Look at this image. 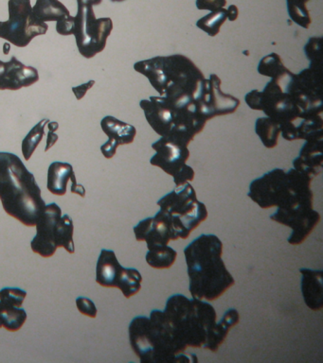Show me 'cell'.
Masks as SVG:
<instances>
[{"label":"cell","mask_w":323,"mask_h":363,"mask_svg":"<svg viewBox=\"0 0 323 363\" xmlns=\"http://www.w3.org/2000/svg\"><path fill=\"white\" fill-rule=\"evenodd\" d=\"M193 298L214 301L236 284L223 262V243L215 235H201L184 249Z\"/></svg>","instance_id":"6da1fadb"},{"label":"cell","mask_w":323,"mask_h":363,"mask_svg":"<svg viewBox=\"0 0 323 363\" xmlns=\"http://www.w3.org/2000/svg\"><path fill=\"white\" fill-rule=\"evenodd\" d=\"M0 199L8 215L29 227L35 226L46 207L34 174L11 152H0Z\"/></svg>","instance_id":"7a4b0ae2"},{"label":"cell","mask_w":323,"mask_h":363,"mask_svg":"<svg viewBox=\"0 0 323 363\" xmlns=\"http://www.w3.org/2000/svg\"><path fill=\"white\" fill-rule=\"evenodd\" d=\"M134 69L147 78L160 96L176 101H192L205 79L193 61L181 54L140 61Z\"/></svg>","instance_id":"3957f363"},{"label":"cell","mask_w":323,"mask_h":363,"mask_svg":"<svg viewBox=\"0 0 323 363\" xmlns=\"http://www.w3.org/2000/svg\"><path fill=\"white\" fill-rule=\"evenodd\" d=\"M152 129L160 137L189 145L203 131L207 121L201 116L195 101H176L152 96L140 102Z\"/></svg>","instance_id":"277c9868"},{"label":"cell","mask_w":323,"mask_h":363,"mask_svg":"<svg viewBox=\"0 0 323 363\" xmlns=\"http://www.w3.org/2000/svg\"><path fill=\"white\" fill-rule=\"evenodd\" d=\"M311 181L310 177L295 168L288 173L275 168L251 182L248 197L263 209L277 207L278 209L289 210L313 206Z\"/></svg>","instance_id":"5b68a950"},{"label":"cell","mask_w":323,"mask_h":363,"mask_svg":"<svg viewBox=\"0 0 323 363\" xmlns=\"http://www.w3.org/2000/svg\"><path fill=\"white\" fill-rule=\"evenodd\" d=\"M129 340L140 362H181V357L185 356L164 312L160 310H153L149 318H134L129 326Z\"/></svg>","instance_id":"8992f818"},{"label":"cell","mask_w":323,"mask_h":363,"mask_svg":"<svg viewBox=\"0 0 323 363\" xmlns=\"http://www.w3.org/2000/svg\"><path fill=\"white\" fill-rule=\"evenodd\" d=\"M164 312L173 336L184 351L188 347H203L217 325L214 307L200 299L190 300L182 295L171 296Z\"/></svg>","instance_id":"52a82bcc"},{"label":"cell","mask_w":323,"mask_h":363,"mask_svg":"<svg viewBox=\"0 0 323 363\" xmlns=\"http://www.w3.org/2000/svg\"><path fill=\"white\" fill-rule=\"evenodd\" d=\"M159 212L166 217L178 238L186 240L208 218L205 204L198 201L197 192L189 182L176 187L172 192L157 201Z\"/></svg>","instance_id":"ba28073f"},{"label":"cell","mask_w":323,"mask_h":363,"mask_svg":"<svg viewBox=\"0 0 323 363\" xmlns=\"http://www.w3.org/2000/svg\"><path fill=\"white\" fill-rule=\"evenodd\" d=\"M8 8L9 20L1 22L0 38L18 48H25L32 39L48 32V25L34 16L30 0H9Z\"/></svg>","instance_id":"9c48e42d"},{"label":"cell","mask_w":323,"mask_h":363,"mask_svg":"<svg viewBox=\"0 0 323 363\" xmlns=\"http://www.w3.org/2000/svg\"><path fill=\"white\" fill-rule=\"evenodd\" d=\"M93 6L78 7L74 18L73 35L82 56L90 59L106 49V41L111 35V18H96Z\"/></svg>","instance_id":"30bf717a"},{"label":"cell","mask_w":323,"mask_h":363,"mask_svg":"<svg viewBox=\"0 0 323 363\" xmlns=\"http://www.w3.org/2000/svg\"><path fill=\"white\" fill-rule=\"evenodd\" d=\"M96 282L102 287L120 289L128 299L142 289V276L137 269L123 268L114 251L103 249L97 262Z\"/></svg>","instance_id":"8fae6325"},{"label":"cell","mask_w":323,"mask_h":363,"mask_svg":"<svg viewBox=\"0 0 323 363\" xmlns=\"http://www.w3.org/2000/svg\"><path fill=\"white\" fill-rule=\"evenodd\" d=\"M286 92L299 108L305 118L320 116L322 112V72L320 69H305L292 73Z\"/></svg>","instance_id":"7c38bea8"},{"label":"cell","mask_w":323,"mask_h":363,"mask_svg":"<svg viewBox=\"0 0 323 363\" xmlns=\"http://www.w3.org/2000/svg\"><path fill=\"white\" fill-rule=\"evenodd\" d=\"M152 148L156 154L151 158L150 164L173 176L176 187L193 181L195 171L186 164L190 157L188 146L162 137L152 144Z\"/></svg>","instance_id":"4fadbf2b"},{"label":"cell","mask_w":323,"mask_h":363,"mask_svg":"<svg viewBox=\"0 0 323 363\" xmlns=\"http://www.w3.org/2000/svg\"><path fill=\"white\" fill-rule=\"evenodd\" d=\"M193 101L207 121L215 116L231 115L236 112L241 104L236 97L221 90L220 78L215 74H212L209 79H204L201 82L200 90Z\"/></svg>","instance_id":"5bb4252c"},{"label":"cell","mask_w":323,"mask_h":363,"mask_svg":"<svg viewBox=\"0 0 323 363\" xmlns=\"http://www.w3.org/2000/svg\"><path fill=\"white\" fill-rule=\"evenodd\" d=\"M62 210L55 203L45 207L37 221V235L30 242V247L35 254L42 257H51L58 247L60 221Z\"/></svg>","instance_id":"9a60e30c"},{"label":"cell","mask_w":323,"mask_h":363,"mask_svg":"<svg viewBox=\"0 0 323 363\" xmlns=\"http://www.w3.org/2000/svg\"><path fill=\"white\" fill-rule=\"evenodd\" d=\"M270 220L290 227L292 233L288 238L289 245H300L319 223L320 215L313 209V206H305L289 210L278 209L270 216Z\"/></svg>","instance_id":"2e32d148"},{"label":"cell","mask_w":323,"mask_h":363,"mask_svg":"<svg viewBox=\"0 0 323 363\" xmlns=\"http://www.w3.org/2000/svg\"><path fill=\"white\" fill-rule=\"evenodd\" d=\"M133 230L136 240L146 241L147 248L168 245L171 240H176L175 233L169 221L159 211L154 217L140 221Z\"/></svg>","instance_id":"e0dca14e"},{"label":"cell","mask_w":323,"mask_h":363,"mask_svg":"<svg viewBox=\"0 0 323 363\" xmlns=\"http://www.w3.org/2000/svg\"><path fill=\"white\" fill-rule=\"evenodd\" d=\"M101 127L104 134L109 137V141L101 146L102 154L106 159H111L114 156L118 146L133 143L137 135V130L134 126L111 116L102 119Z\"/></svg>","instance_id":"ac0fdd59"},{"label":"cell","mask_w":323,"mask_h":363,"mask_svg":"<svg viewBox=\"0 0 323 363\" xmlns=\"http://www.w3.org/2000/svg\"><path fill=\"white\" fill-rule=\"evenodd\" d=\"M39 80L37 68L26 66L15 56L6 63L4 76L0 79V90L16 91L29 87Z\"/></svg>","instance_id":"d6986e66"},{"label":"cell","mask_w":323,"mask_h":363,"mask_svg":"<svg viewBox=\"0 0 323 363\" xmlns=\"http://www.w3.org/2000/svg\"><path fill=\"white\" fill-rule=\"evenodd\" d=\"M322 137L306 140L300 152V156L293 161L295 170L312 180L322 173L323 166Z\"/></svg>","instance_id":"ffe728a7"},{"label":"cell","mask_w":323,"mask_h":363,"mask_svg":"<svg viewBox=\"0 0 323 363\" xmlns=\"http://www.w3.org/2000/svg\"><path fill=\"white\" fill-rule=\"evenodd\" d=\"M302 273V293L305 304L314 312L323 307L322 271L300 269Z\"/></svg>","instance_id":"44dd1931"},{"label":"cell","mask_w":323,"mask_h":363,"mask_svg":"<svg viewBox=\"0 0 323 363\" xmlns=\"http://www.w3.org/2000/svg\"><path fill=\"white\" fill-rule=\"evenodd\" d=\"M74 174L73 166L68 163L54 162L49 166L47 187L49 192L57 196L67 193L68 183Z\"/></svg>","instance_id":"7402d4cb"},{"label":"cell","mask_w":323,"mask_h":363,"mask_svg":"<svg viewBox=\"0 0 323 363\" xmlns=\"http://www.w3.org/2000/svg\"><path fill=\"white\" fill-rule=\"evenodd\" d=\"M240 315L236 309H228L224 314L222 320L214 326L211 333H209L207 343L204 345L203 348L208 349L212 352H217L220 345L225 342L226 338L228 336V331L233 326L239 323Z\"/></svg>","instance_id":"603a6c76"},{"label":"cell","mask_w":323,"mask_h":363,"mask_svg":"<svg viewBox=\"0 0 323 363\" xmlns=\"http://www.w3.org/2000/svg\"><path fill=\"white\" fill-rule=\"evenodd\" d=\"M35 18L41 22L61 21L71 16L70 11L59 0H37L32 7Z\"/></svg>","instance_id":"cb8c5ba5"},{"label":"cell","mask_w":323,"mask_h":363,"mask_svg":"<svg viewBox=\"0 0 323 363\" xmlns=\"http://www.w3.org/2000/svg\"><path fill=\"white\" fill-rule=\"evenodd\" d=\"M176 257L178 253L172 247L168 245H159L148 248L145 259L150 267L164 270L172 267L176 262Z\"/></svg>","instance_id":"d4e9b609"},{"label":"cell","mask_w":323,"mask_h":363,"mask_svg":"<svg viewBox=\"0 0 323 363\" xmlns=\"http://www.w3.org/2000/svg\"><path fill=\"white\" fill-rule=\"evenodd\" d=\"M255 133L264 146L267 149L275 148L278 145L279 135L281 133L280 125L277 121L270 118H260L255 123Z\"/></svg>","instance_id":"484cf974"},{"label":"cell","mask_w":323,"mask_h":363,"mask_svg":"<svg viewBox=\"0 0 323 363\" xmlns=\"http://www.w3.org/2000/svg\"><path fill=\"white\" fill-rule=\"evenodd\" d=\"M27 321V313L20 307L5 306L0 302V328L10 332H16Z\"/></svg>","instance_id":"4316f807"},{"label":"cell","mask_w":323,"mask_h":363,"mask_svg":"<svg viewBox=\"0 0 323 363\" xmlns=\"http://www.w3.org/2000/svg\"><path fill=\"white\" fill-rule=\"evenodd\" d=\"M258 72L263 76L280 80L284 76H290L291 72L284 66L280 55L272 54L264 57L258 66Z\"/></svg>","instance_id":"83f0119b"},{"label":"cell","mask_w":323,"mask_h":363,"mask_svg":"<svg viewBox=\"0 0 323 363\" xmlns=\"http://www.w3.org/2000/svg\"><path fill=\"white\" fill-rule=\"evenodd\" d=\"M49 123V119L44 118L30 130L29 134L22 141V154L24 155L25 160L29 161L34 154L37 146L43 140L44 135H45V127Z\"/></svg>","instance_id":"f1b7e54d"},{"label":"cell","mask_w":323,"mask_h":363,"mask_svg":"<svg viewBox=\"0 0 323 363\" xmlns=\"http://www.w3.org/2000/svg\"><path fill=\"white\" fill-rule=\"evenodd\" d=\"M228 19L227 10L221 9L211 12L197 22L198 29L214 37L220 32L221 27Z\"/></svg>","instance_id":"f546056e"},{"label":"cell","mask_w":323,"mask_h":363,"mask_svg":"<svg viewBox=\"0 0 323 363\" xmlns=\"http://www.w3.org/2000/svg\"><path fill=\"white\" fill-rule=\"evenodd\" d=\"M73 221L68 215L61 218L59 235H58V247H63L70 254H74L75 247L73 242Z\"/></svg>","instance_id":"4dcf8cb0"},{"label":"cell","mask_w":323,"mask_h":363,"mask_svg":"<svg viewBox=\"0 0 323 363\" xmlns=\"http://www.w3.org/2000/svg\"><path fill=\"white\" fill-rule=\"evenodd\" d=\"M286 4L290 18L299 26L309 29L312 20L306 4L300 0H286Z\"/></svg>","instance_id":"1f68e13d"},{"label":"cell","mask_w":323,"mask_h":363,"mask_svg":"<svg viewBox=\"0 0 323 363\" xmlns=\"http://www.w3.org/2000/svg\"><path fill=\"white\" fill-rule=\"evenodd\" d=\"M27 293L18 288H4L0 290V302L5 306L21 307Z\"/></svg>","instance_id":"d6a6232c"},{"label":"cell","mask_w":323,"mask_h":363,"mask_svg":"<svg viewBox=\"0 0 323 363\" xmlns=\"http://www.w3.org/2000/svg\"><path fill=\"white\" fill-rule=\"evenodd\" d=\"M320 43H322V37H311L306 44L305 51L306 56L310 60L311 68L320 69L322 68Z\"/></svg>","instance_id":"836d02e7"},{"label":"cell","mask_w":323,"mask_h":363,"mask_svg":"<svg viewBox=\"0 0 323 363\" xmlns=\"http://www.w3.org/2000/svg\"><path fill=\"white\" fill-rule=\"evenodd\" d=\"M76 307L79 312L90 318H96L97 307L93 301L85 297H78L76 299Z\"/></svg>","instance_id":"e575fe53"},{"label":"cell","mask_w":323,"mask_h":363,"mask_svg":"<svg viewBox=\"0 0 323 363\" xmlns=\"http://www.w3.org/2000/svg\"><path fill=\"white\" fill-rule=\"evenodd\" d=\"M227 5V0H197L195 6L200 11H209V12H215V11L223 9Z\"/></svg>","instance_id":"d590c367"},{"label":"cell","mask_w":323,"mask_h":363,"mask_svg":"<svg viewBox=\"0 0 323 363\" xmlns=\"http://www.w3.org/2000/svg\"><path fill=\"white\" fill-rule=\"evenodd\" d=\"M74 18L68 16V18L58 21L56 24L57 32L61 35H73Z\"/></svg>","instance_id":"8d00e7d4"},{"label":"cell","mask_w":323,"mask_h":363,"mask_svg":"<svg viewBox=\"0 0 323 363\" xmlns=\"http://www.w3.org/2000/svg\"><path fill=\"white\" fill-rule=\"evenodd\" d=\"M94 85H95V80H90L87 84H83L79 85V87H73V91L76 99L80 101V99L84 98L85 94H87V91L90 90Z\"/></svg>","instance_id":"74e56055"},{"label":"cell","mask_w":323,"mask_h":363,"mask_svg":"<svg viewBox=\"0 0 323 363\" xmlns=\"http://www.w3.org/2000/svg\"><path fill=\"white\" fill-rule=\"evenodd\" d=\"M71 183H73V185H71V192H73L74 194H78V195H80L81 197H85V187H83L82 185L77 184L75 176H73V177H71Z\"/></svg>","instance_id":"f35d334b"},{"label":"cell","mask_w":323,"mask_h":363,"mask_svg":"<svg viewBox=\"0 0 323 363\" xmlns=\"http://www.w3.org/2000/svg\"><path fill=\"white\" fill-rule=\"evenodd\" d=\"M47 137H48V138H47L45 152H48L51 147H54L58 140V135L54 134V132L49 131L48 134H47Z\"/></svg>","instance_id":"ab89813d"},{"label":"cell","mask_w":323,"mask_h":363,"mask_svg":"<svg viewBox=\"0 0 323 363\" xmlns=\"http://www.w3.org/2000/svg\"><path fill=\"white\" fill-rule=\"evenodd\" d=\"M228 19L231 22L236 21L238 18L239 10L236 5H231L227 10Z\"/></svg>","instance_id":"60d3db41"},{"label":"cell","mask_w":323,"mask_h":363,"mask_svg":"<svg viewBox=\"0 0 323 363\" xmlns=\"http://www.w3.org/2000/svg\"><path fill=\"white\" fill-rule=\"evenodd\" d=\"M103 0H77L78 7L82 6H93V5H99L102 4Z\"/></svg>","instance_id":"b9f144b4"},{"label":"cell","mask_w":323,"mask_h":363,"mask_svg":"<svg viewBox=\"0 0 323 363\" xmlns=\"http://www.w3.org/2000/svg\"><path fill=\"white\" fill-rule=\"evenodd\" d=\"M58 128H59V124L55 123V121H52V123H48L49 131L55 132L57 131Z\"/></svg>","instance_id":"7bdbcfd3"},{"label":"cell","mask_w":323,"mask_h":363,"mask_svg":"<svg viewBox=\"0 0 323 363\" xmlns=\"http://www.w3.org/2000/svg\"><path fill=\"white\" fill-rule=\"evenodd\" d=\"M5 68H6V63L0 61V79H1V77L4 76Z\"/></svg>","instance_id":"ee69618b"},{"label":"cell","mask_w":323,"mask_h":363,"mask_svg":"<svg viewBox=\"0 0 323 363\" xmlns=\"http://www.w3.org/2000/svg\"><path fill=\"white\" fill-rule=\"evenodd\" d=\"M10 49H11L10 44L9 43L5 44L4 48V54L7 55L8 54H9Z\"/></svg>","instance_id":"f6af8a7d"},{"label":"cell","mask_w":323,"mask_h":363,"mask_svg":"<svg viewBox=\"0 0 323 363\" xmlns=\"http://www.w3.org/2000/svg\"><path fill=\"white\" fill-rule=\"evenodd\" d=\"M111 1H113V2H121V1H124V0H111Z\"/></svg>","instance_id":"bcb514c9"},{"label":"cell","mask_w":323,"mask_h":363,"mask_svg":"<svg viewBox=\"0 0 323 363\" xmlns=\"http://www.w3.org/2000/svg\"><path fill=\"white\" fill-rule=\"evenodd\" d=\"M300 1L305 2V4H306V2L309 1V0H300Z\"/></svg>","instance_id":"7dc6e473"}]
</instances>
